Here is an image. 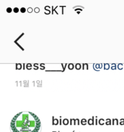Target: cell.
Masks as SVG:
<instances>
[{
  "mask_svg": "<svg viewBox=\"0 0 124 132\" xmlns=\"http://www.w3.org/2000/svg\"><path fill=\"white\" fill-rule=\"evenodd\" d=\"M21 12H23V13H24L26 11V9H25V8H21Z\"/></svg>",
  "mask_w": 124,
  "mask_h": 132,
  "instance_id": "10",
  "label": "cell"
},
{
  "mask_svg": "<svg viewBox=\"0 0 124 132\" xmlns=\"http://www.w3.org/2000/svg\"><path fill=\"white\" fill-rule=\"evenodd\" d=\"M35 12H40V9H39V8H36V9H35Z\"/></svg>",
  "mask_w": 124,
  "mask_h": 132,
  "instance_id": "14",
  "label": "cell"
},
{
  "mask_svg": "<svg viewBox=\"0 0 124 132\" xmlns=\"http://www.w3.org/2000/svg\"><path fill=\"white\" fill-rule=\"evenodd\" d=\"M68 121L67 119H64L63 120V124H64V125H68Z\"/></svg>",
  "mask_w": 124,
  "mask_h": 132,
  "instance_id": "5",
  "label": "cell"
},
{
  "mask_svg": "<svg viewBox=\"0 0 124 132\" xmlns=\"http://www.w3.org/2000/svg\"><path fill=\"white\" fill-rule=\"evenodd\" d=\"M92 121H93L92 119H89V125H92Z\"/></svg>",
  "mask_w": 124,
  "mask_h": 132,
  "instance_id": "16",
  "label": "cell"
},
{
  "mask_svg": "<svg viewBox=\"0 0 124 132\" xmlns=\"http://www.w3.org/2000/svg\"><path fill=\"white\" fill-rule=\"evenodd\" d=\"M31 67H32V65H31V64H27V69H28V70L31 69Z\"/></svg>",
  "mask_w": 124,
  "mask_h": 132,
  "instance_id": "6",
  "label": "cell"
},
{
  "mask_svg": "<svg viewBox=\"0 0 124 132\" xmlns=\"http://www.w3.org/2000/svg\"><path fill=\"white\" fill-rule=\"evenodd\" d=\"M12 132H40L41 125L37 116L30 112L18 113L11 123Z\"/></svg>",
  "mask_w": 124,
  "mask_h": 132,
  "instance_id": "1",
  "label": "cell"
},
{
  "mask_svg": "<svg viewBox=\"0 0 124 132\" xmlns=\"http://www.w3.org/2000/svg\"><path fill=\"white\" fill-rule=\"evenodd\" d=\"M56 122L58 123V121L57 119H54V125H57Z\"/></svg>",
  "mask_w": 124,
  "mask_h": 132,
  "instance_id": "15",
  "label": "cell"
},
{
  "mask_svg": "<svg viewBox=\"0 0 124 132\" xmlns=\"http://www.w3.org/2000/svg\"><path fill=\"white\" fill-rule=\"evenodd\" d=\"M115 64H112V69H115Z\"/></svg>",
  "mask_w": 124,
  "mask_h": 132,
  "instance_id": "18",
  "label": "cell"
},
{
  "mask_svg": "<svg viewBox=\"0 0 124 132\" xmlns=\"http://www.w3.org/2000/svg\"><path fill=\"white\" fill-rule=\"evenodd\" d=\"M107 125H110V120H107Z\"/></svg>",
  "mask_w": 124,
  "mask_h": 132,
  "instance_id": "17",
  "label": "cell"
},
{
  "mask_svg": "<svg viewBox=\"0 0 124 132\" xmlns=\"http://www.w3.org/2000/svg\"><path fill=\"white\" fill-rule=\"evenodd\" d=\"M27 10H28V12H32V8H28V9H27Z\"/></svg>",
  "mask_w": 124,
  "mask_h": 132,
  "instance_id": "12",
  "label": "cell"
},
{
  "mask_svg": "<svg viewBox=\"0 0 124 132\" xmlns=\"http://www.w3.org/2000/svg\"><path fill=\"white\" fill-rule=\"evenodd\" d=\"M86 120L85 119H82L81 120V123H82V125H85L86 124Z\"/></svg>",
  "mask_w": 124,
  "mask_h": 132,
  "instance_id": "8",
  "label": "cell"
},
{
  "mask_svg": "<svg viewBox=\"0 0 124 132\" xmlns=\"http://www.w3.org/2000/svg\"><path fill=\"white\" fill-rule=\"evenodd\" d=\"M6 11H7V12H11V11H12L11 8H10V7L7 8V9H6Z\"/></svg>",
  "mask_w": 124,
  "mask_h": 132,
  "instance_id": "11",
  "label": "cell"
},
{
  "mask_svg": "<svg viewBox=\"0 0 124 132\" xmlns=\"http://www.w3.org/2000/svg\"><path fill=\"white\" fill-rule=\"evenodd\" d=\"M109 65L108 64H105V69L107 70L109 69Z\"/></svg>",
  "mask_w": 124,
  "mask_h": 132,
  "instance_id": "7",
  "label": "cell"
},
{
  "mask_svg": "<svg viewBox=\"0 0 124 132\" xmlns=\"http://www.w3.org/2000/svg\"><path fill=\"white\" fill-rule=\"evenodd\" d=\"M76 68L77 70H80L81 68V64H76Z\"/></svg>",
  "mask_w": 124,
  "mask_h": 132,
  "instance_id": "2",
  "label": "cell"
},
{
  "mask_svg": "<svg viewBox=\"0 0 124 132\" xmlns=\"http://www.w3.org/2000/svg\"><path fill=\"white\" fill-rule=\"evenodd\" d=\"M99 124H100V125H103V121H104V120L103 119H99Z\"/></svg>",
  "mask_w": 124,
  "mask_h": 132,
  "instance_id": "13",
  "label": "cell"
},
{
  "mask_svg": "<svg viewBox=\"0 0 124 132\" xmlns=\"http://www.w3.org/2000/svg\"><path fill=\"white\" fill-rule=\"evenodd\" d=\"M68 68H69L70 70H72V69H73L74 68V65L72 64H68Z\"/></svg>",
  "mask_w": 124,
  "mask_h": 132,
  "instance_id": "3",
  "label": "cell"
},
{
  "mask_svg": "<svg viewBox=\"0 0 124 132\" xmlns=\"http://www.w3.org/2000/svg\"><path fill=\"white\" fill-rule=\"evenodd\" d=\"M18 11H19V9H18V8H14V12H18Z\"/></svg>",
  "mask_w": 124,
  "mask_h": 132,
  "instance_id": "9",
  "label": "cell"
},
{
  "mask_svg": "<svg viewBox=\"0 0 124 132\" xmlns=\"http://www.w3.org/2000/svg\"><path fill=\"white\" fill-rule=\"evenodd\" d=\"M16 68L17 69H21V64H16Z\"/></svg>",
  "mask_w": 124,
  "mask_h": 132,
  "instance_id": "4",
  "label": "cell"
}]
</instances>
